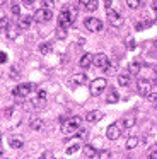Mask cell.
I'll return each mask as SVG.
<instances>
[{
    "label": "cell",
    "instance_id": "obj_1",
    "mask_svg": "<svg viewBox=\"0 0 157 159\" xmlns=\"http://www.w3.org/2000/svg\"><path fill=\"white\" fill-rule=\"evenodd\" d=\"M75 19V11L74 9H68L65 7L63 11L60 12L58 16V26H63V28H68V24H72Z\"/></svg>",
    "mask_w": 157,
    "mask_h": 159
},
{
    "label": "cell",
    "instance_id": "obj_2",
    "mask_svg": "<svg viewBox=\"0 0 157 159\" xmlns=\"http://www.w3.org/2000/svg\"><path fill=\"white\" fill-rule=\"evenodd\" d=\"M78 128H80V118H78V116L68 118V120L65 121L63 125H61V132H63L65 135L74 134V132H77V130H78Z\"/></svg>",
    "mask_w": 157,
    "mask_h": 159
},
{
    "label": "cell",
    "instance_id": "obj_3",
    "mask_svg": "<svg viewBox=\"0 0 157 159\" xmlns=\"http://www.w3.org/2000/svg\"><path fill=\"white\" fill-rule=\"evenodd\" d=\"M106 86H108L106 79H102V77H99V79H94L91 84H89V93H91L92 96H99V94H101L102 91L106 89Z\"/></svg>",
    "mask_w": 157,
    "mask_h": 159
},
{
    "label": "cell",
    "instance_id": "obj_4",
    "mask_svg": "<svg viewBox=\"0 0 157 159\" xmlns=\"http://www.w3.org/2000/svg\"><path fill=\"white\" fill-rule=\"evenodd\" d=\"M106 16H108V21H109V24H111L113 28L123 26V17H121V14H119V11H116V9H108Z\"/></svg>",
    "mask_w": 157,
    "mask_h": 159
},
{
    "label": "cell",
    "instance_id": "obj_5",
    "mask_svg": "<svg viewBox=\"0 0 157 159\" xmlns=\"http://www.w3.org/2000/svg\"><path fill=\"white\" fill-rule=\"evenodd\" d=\"M84 26H85L87 31L97 33V31H101V29H102V21H101V19H97V17H87V19H85V22H84Z\"/></svg>",
    "mask_w": 157,
    "mask_h": 159
},
{
    "label": "cell",
    "instance_id": "obj_6",
    "mask_svg": "<svg viewBox=\"0 0 157 159\" xmlns=\"http://www.w3.org/2000/svg\"><path fill=\"white\" fill-rule=\"evenodd\" d=\"M51 17H53V12L48 11V9H38V11L34 12V21L36 22H46V21H50Z\"/></svg>",
    "mask_w": 157,
    "mask_h": 159
},
{
    "label": "cell",
    "instance_id": "obj_7",
    "mask_svg": "<svg viewBox=\"0 0 157 159\" xmlns=\"http://www.w3.org/2000/svg\"><path fill=\"white\" fill-rule=\"evenodd\" d=\"M137 89H138V93L142 94V96H147V94L152 91V82L147 79H138L137 80Z\"/></svg>",
    "mask_w": 157,
    "mask_h": 159
},
{
    "label": "cell",
    "instance_id": "obj_8",
    "mask_svg": "<svg viewBox=\"0 0 157 159\" xmlns=\"http://www.w3.org/2000/svg\"><path fill=\"white\" fill-rule=\"evenodd\" d=\"M119 135H121V132H119V127L116 123L109 125V127L106 128V137H108L109 140H118Z\"/></svg>",
    "mask_w": 157,
    "mask_h": 159
},
{
    "label": "cell",
    "instance_id": "obj_9",
    "mask_svg": "<svg viewBox=\"0 0 157 159\" xmlns=\"http://www.w3.org/2000/svg\"><path fill=\"white\" fill-rule=\"evenodd\" d=\"M33 87H34L33 84H20V86H17L12 93H14V96L24 98V96H27V94L31 93V89H33Z\"/></svg>",
    "mask_w": 157,
    "mask_h": 159
},
{
    "label": "cell",
    "instance_id": "obj_10",
    "mask_svg": "<svg viewBox=\"0 0 157 159\" xmlns=\"http://www.w3.org/2000/svg\"><path fill=\"white\" fill-rule=\"evenodd\" d=\"M108 63H109L108 57H106L104 53H97V55L94 57V63H92V65H96L97 69H106Z\"/></svg>",
    "mask_w": 157,
    "mask_h": 159
},
{
    "label": "cell",
    "instance_id": "obj_11",
    "mask_svg": "<svg viewBox=\"0 0 157 159\" xmlns=\"http://www.w3.org/2000/svg\"><path fill=\"white\" fill-rule=\"evenodd\" d=\"M92 63H94V55H92V53H85V55H82L80 60H78V65H80L82 69H89Z\"/></svg>",
    "mask_w": 157,
    "mask_h": 159
},
{
    "label": "cell",
    "instance_id": "obj_12",
    "mask_svg": "<svg viewBox=\"0 0 157 159\" xmlns=\"http://www.w3.org/2000/svg\"><path fill=\"white\" fill-rule=\"evenodd\" d=\"M70 84L72 86H84V84H87V75L85 74H75V75H72Z\"/></svg>",
    "mask_w": 157,
    "mask_h": 159
},
{
    "label": "cell",
    "instance_id": "obj_13",
    "mask_svg": "<svg viewBox=\"0 0 157 159\" xmlns=\"http://www.w3.org/2000/svg\"><path fill=\"white\" fill-rule=\"evenodd\" d=\"M101 118H102V113L99 110H92L85 115V120H87L89 123H96V121H99Z\"/></svg>",
    "mask_w": 157,
    "mask_h": 159
},
{
    "label": "cell",
    "instance_id": "obj_14",
    "mask_svg": "<svg viewBox=\"0 0 157 159\" xmlns=\"http://www.w3.org/2000/svg\"><path fill=\"white\" fill-rule=\"evenodd\" d=\"M31 24H33V17H31V16H20L19 22H17V26H19L20 29H29Z\"/></svg>",
    "mask_w": 157,
    "mask_h": 159
},
{
    "label": "cell",
    "instance_id": "obj_15",
    "mask_svg": "<svg viewBox=\"0 0 157 159\" xmlns=\"http://www.w3.org/2000/svg\"><path fill=\"white\" fill-rule=\"evenodd\" d=\"M118 99H119V96H118V93H116V89L114 87H109L108 94H106V101H108L109 104H114V103H118Z\"/></svg>",
    "mask_w": 157,
    "mask_h": 159
},
{
    "label": "cell",
    "instance_id": "obj_16",
    "mask_svg": "<svg viewBox=\"0 0 157 159\" xmlns=\"http://www.w3.org/2000/svg\"><path fill=\"white\" fill-rule=\"evenodd\" d=\"M82 152H84V156L87 159H94L96 157V149L92 147V145H84V149H82Z\"/></svg>",
    "mask_w": 157,
    "mask_h": 159
},
{
    "label": "cell",
    "instance_id": "obj_17",
    "mask_svg": "<svg viewBox=\"0 0 157 159\" xmlns=\"http://www.w3.org/2000/svg\"><path fill=\"white\" fill-rule=\"evenodd\" d=\"M22 145H24V139L22 137H10V147L20 149Z\"/></svg>",
    "mask_w": 157,
    "mask_h": 159
},
{
    "label": "cell",
    "instance_id": "obj_18",
    "mask_svg": "<svg viewBox=\"0 0 157 159\" xmlns=\"http://www.w3.org/2000/svg\"><path fill=\"white\" fill-rule=\"evenodd\" d=\"M29 127L33 128V130H39V128L43 127V120H41V118H33V120L29 121Z\"/></svg>",
    "mask_w": 157,
    "mask_h": 159
},
{
    "label": "cell",
    "instance_id": "obj_19",
    "mask_svg": "<svg viewBox=\"0 0 157 159\" xmlns=\"http://www.w3.org/2000/svg\"><path fill=\"white\" fill-rule=\"evenodd\" d=\"M140 67H142V65H140L138 62H132V63H130V67H128V72L132 74V75H137V74L140 72Z\"/></svg>",
    "mask_w": 157,
    "mask_h": 159
},
{
    "label": "cell",
    "instance_id": "obj_20",
    "mask_svg": "<svg viewBox=\"0 0 157 159\" xmlns=\"http://www.w3.org/2000/svg\"><path fill=\"white\" fill-rule=\"evenodd\" d=\"M135 123H137V120H135L133 116H126V118H123V127H125V128H132Z\"/></svg>",
    "mask_w": 157,
    "mask_h": 159
},
{
    "label": "cell",
    "instance_id": "obj_21",
    "mask_svg": "<svg viewBox=\"0 0 157 159\" xmlns=\"http://www.w3.org/2000/svg\"><path fill=\"white\" fill-rule=\"evenodd\" d=\"M138 144H140V140L137 137H130L128 140H126V149H135Z\"/></svg>",
    "mask_w": 157,
    "mask_h": 159
},
{
    "label": "cell",
    "instance_id": "obj_22",
    "mask_svg": "<svg viewBox=\"0 0 157 159\" xmlns=\"http://www.w3.org/2000/svg\"><path fill=\"white\" fill-rule=\"evenodd\" d=\"M118 82L121 84V86H128V84H130V75H128V74H119V75H118Z\"/></svg>",
    "mask_w": 157,
    "mask_h": 159
},
{
    "label": "cell",
    "instance_id": "obj_23",
    "mask_svg": "<svg viewBox=\"0 0 157 159\" xmlns=\"http://www.w3.org/2000/svg\"><path fill=\"white\" fill-rule=\"evenodd\" d=\"M97 0H89V4H87V7H85V11L87 12H96L97 11Z\"/></svg>",
    "mask_w": 157,
    "mask_h": 159
},
{
    "label": "cell",
    "instance_id": "obj_24",
    "mask_svg": "<svg viewBox=\"0 0 157 159\" xmlns=\"http://www.w3.org/2000/svg\"><path fill=\"white\" fill-rule=\"evenodd\" d=\"M152 26V21H142V22H138V24H135V29L137 31H142V29H147V28H150Z\"/></svg>",
    "mask_w": 157,
    "mask_h": 159
},
{
    "label": "cell",
    "instance_id": "obj_25",
    "mask_svg": "<svg viewBox=\"0 0 157 159\" xmlns=\"http://www.w3.org/2000/svg\"><path fill=\"white\" fill-rule=\"evenodd\" d=\"M39 52L43 53V55H48V53L51 52V43H43V45H39Z\"/></svg>",
    "mask_w": 157,
    "mask_h": 159
},
{
    "label": "cell",
    "instance_id": "obj_26",
    "mask_svg": "<svg viewBox=\"0 0 157 159\" xmlns=\"http://www.w3.org/2000/svg\"><path fill=\"white\" fill-rule=\"evenodd\" d=\"M97 157L99 159H111V152H109L108 149H102V151L97 152Z\"/></svg>",
    "mask_w": 157,
    "mask_h": 159
},
{
    "label": "cell",
    "instance_id": "obj_27",
    "mask_svg": "<svg viewBox=\"0 0 157 159\" xmlns=\"http://www.w3.org/2000/svg\"><path fill=\"white\" fill-rule=\"evenodd\" d=\"M41 5H43V9L51 11V9L55 7V0H41Z\"/></svg>",
    "mask_w": 157,
    "mask_h": 159
},
{
    "label": "cell",
    "instance_id": "obj_28",
    "mask_svg": "<svg viewBox=\"0 0 157 159\" xmlns=\"http://www.w3.org/2000/svg\"><path fill=\"white\" fill-rule=\"evenodd\" d=\"M9 19L7 17H0V31H7L9 29Z\"/></svg>",
    "mask_w": 157,
    "mask_h": 159
},
{
    "label": "cell",
    "instance_id": "obj_29",
    "mask_svg": "<svg viewBox=\"0 0 157 159\" xmlns=\"http://www.w3.org/2000/svg\"><path fill=\"white\" fill-rule=\"evenodd\" d=\"M56 33H58V38H60V39H65V36H67V28H63V26H58V28H56Z\"/></svg>",
    "mask_w": 157,
    "mask_h": 159
},
{
    "label": "cell",
    "instance_id": "obj_30",
    "mask_svg": "<svg viewBox=\"0 0 157 159\" xmlns=\"http://www.w3.org/2000/svg\"><path fill=\"white\" fill-rule=\"evenodd\" d=\"M126 5L130 9H138L140 7V0H126Z\"/></svg>",
    "mask_w": 157,
    "mask_h": 159
},
{
    "label": "cell",
    "instance_id": "obj_31",
    "mask_svg": "<svg viewBox=\"0 0 157 159\" xmlns=\"http://www.w3.org/2000/svg\"><path fill=\"white\" fill-rule=\"evenodd\" d=\"M16 36H17V31L12 28V26H9V29H7V38H9V39H14Z\"/></svg>",
    "mask_w": 157,
    "mask_h": 159
},
{
    "label": "cell",
    "instance_id": "obj_32",
    "mask_svg": "<svg viewBox=\"0 0 157 159\" xmlns=\"http://www.w3.org/2000/svg\"><path fill=\"white\" fill-rule=\"evenodd\" d=\"M78 149H80V145L74 144V145H70V147H67V151H65V152H67V154L70 156V154H75V152H77Z\"/></svg>",
    "mask_w": 157,
    "mask_h": 159
},
{
    "label": "cell",
    "instance_id": "obj_33",
    "mask_svg": "<svg viewBox=\"0 0 157 159\" xmlns=\"http://www.w3.org/2000/svg\"><path fill=\"white\" fill-rule=\"evenodd\" d=\"M10 11H12V14H14V16H19V14H20V7H19V5H16V4H12Z\"/></svg>",
    "mask_w": 157,
    "mask_h": 159
},
{
    "label": "cell",
    "instance_id": "obj_34",
    "mask_svg": "<svg viewBox=\"0 0 157 159\" xmlns=\"http://www.w3.org/2000/svg\"><path fill=\"white\" fill-rule=\"evenodd\" d=\"M77 132H78L77 135H78L80 139H87V130H84V128H78Z\"/></svg>",
    "mask_w": 157,
    "mask_h": 159
},
{
    "label": "cell",
    "instance_id": "obj_35",
    "mask_svg": "<svg viewBox=\"0 0 157 159\" xmlns=\"http://www.w3.org/2000/svg\"><path fill=\"white\" fill-rule=\"evenodd\" d=\"M147 99H149V101H154V103H155V101H157V94L155 93H149V94H147Z\"/></svg>",
    "mask_w": 157,
    "mask_h": 159
},
{
    "label": "cell",
    "instance_id": "obj_36",
    "mask_svg": "<svg viewBox=\"0 0 157 159\" xmlns=\"http://www.w3.org/2000/svg\"><path fill=\"white\" fill-rule=\"evenodd\" d=\"M89 4V0H78V7L82 9V11H85V7H87Z\"/></svg>",
    "mask_w": 157,
    "mask_h": 159
},
{
    "label": "cell",
    "instance_id": "obj_37",
    "mask_svg": "<svg viewBox=\"0 0 157 159\" xmlns=\"http://www.w3.org/2000/svg\"><path fill=\"white\" fill-rule=\"evenodd\" d=\"M126 45H128L130 50H135V41H133V38H128V39H126Z\"/></svg>",
    "mask_w": 157,
    "mask_h": 159
},
{
    "label": "cell",
    "instance_id": "obj_38",
    "mask_svg": "<svg viewBox=\"0 0 157 159\" xmlns=\"http://www.w3.org/2000/svg\"><path fill=\"white\" fill-rule=\"evenodd\" d=\"M106 74H114V70H116V67L114 65H108V67H106Z\"/></svg>",
    "mask_w": 157,
    "mask_h": 159
},
{
    "label": "cell",
    "instance_id": "obj_39",
    "mask_svg": "<svg viewBox=\"0 0 157 159\" xmlns=\"http://www.w3.org/2000/svg\"><path fill=\"white\" fill-rule=\"evenodd\" d=\"M39 159H55V157H53V154H51V152H44Z\"/></svg>",
    "mask_w": 157,
    "mask_h": 159
},
{
    "label": "cell",
    "instance_id": "obj_40",
    "mask_svg": "<svg viewBox=\"0 0 157 159\" xmlns=\"http://www.w3.org/2000/svg\"><path fill=\"white\" fill-rule=\"evenodd\" d=\"M7 62V55L3 52H0V63H5Z\"/></svg>",
    "mask_w": 157,
    "mask_h": 159
},
{
    "label": "cell",
    "instance_id": "obj_41",
    "mask_svg": "<svg viewBox=\"0 0 157 159\" xmlns=\"http://www.w3.org/2000/svg\"><path fill=\"white\" fill-rule=\"evenodd\" d=\"M150 159H157V149H155V151L150 152Z\"/></svg>",
    "mask_w": 157,
    "mask_h": 159
},
{
    "label": "cell",
    "instance_id": "obj_42",
    "mask_svg": "<svg viewBox=\"0 0 157 159\" xmlns=\"http://www.w3.org/2000/svg\"><path fill=\"white\" fill-rule=\"evenodd\" d=\"M111 2H113V0H104V4H106V7H108V9H111Z\"/></svg>",
    "mask_w": 157,
    "mask_h": 159
},
{
    "label": "cell",
    "instance_id": "obj_43",
    "mask_svg": "<svg viewBox=\"0 0 157 159\" xmlns=\"http://www.w3.org/2000/svg\"><path fill=\"white\" fill-rule=\"evenodd\" d=\"M22 2H24L26 5H31V4H34V0H22Z\"/></svg>",
    "mask_w": 157,
    "mask_h": 159
},
{
    "label": "cell",
    "instance_id": "obj_44",
    "mask_svg": "<svg viewBox=\"0 0 157 159\" xmlns=\"http://www.w3.org/2000/svg\"><path fill=\"white\" fill-rule=\"evenodd\" d=\"M152 9H154V12H157V2H154V4H152Z\"/></svg>",
    "mask_w": 157,
    "mask_h": 159
},
{
    "label": "cell",
    "instance_id": "obj_45",
    "mask_svg": "<svg viewBox=\"0 0 157 159\" xmlns=\"http://www.w3.org/2000/svg\"><path fill=\"white\" fill-rule=\"evenodd\" d=\"M152 86H155V87H157V79H154V80H152Z\"/></svg>",
    "mask_w": 157,
    "mask_h": 159
},
{
    "label": "cell",
    "instance_id": "obj_46",
    "mask_svg": "<svg viewBox=\"0 0 157 159\" xmlns=\"http://www.w3.org/2000/svg\"><path fill=\"white\" fill-rule=\"evenodd\" d=\"M154 74H155V77H157V65L154 67Z\"/></svg>",
    "mask_w": 157,
    "mask_h": 159
},
{
    "label": "cell",
    "instance_id": "obj_47",
    "mask_svg": "<svg viewBox=\"0 0 157 159\" xmlns=\"http://www.w3.org/2000/svg\"><path fill=\"white\" fill-rule=\"evenodd\" d=\"M2 154H3V152H2V147H0V157H2Z\"/></svg>",
    "mask_w": 157,
    "mask_h": 159
},
{
    "label": "cell",
    "instance_id": "obj_48",
    "mask_svg": "<svg viewBox=\"0 0 157 159\" xmlns=\"http://www.w3.org/2000/svg\"><path fill=\"white\" fill-rule=\"evenodd\" d=\"M154 45H155V48H157V39H155V43H154Z\"/></svg>",
    "mask_w": 157,
    "mask_h": 159
},
{
    "label": "cell",
    "instance_id": "obj_49",
    "mask_svg": "<svg viewBox=\"0 0 157 159\" xmlns=\"http://www.w3.org/2000/svg\"><path fill=\"white\" fill-rule=\"evenodd\" d=\"M3 2H5V0H0V4H3Z\"/></svg>",
    "mask_w": 157,
    "mask_h": 159
},
{
    "label": "cell",
    "instance_id": "obj_50",
    "mask_svg": "<svg viewBox=\"0 0 157 159\" xmlns=\"http://www.w3.org/2000/svg\"><path fill=\"white\" fill-rule=\"evenodd\" d=\"M0 145H2V137H0Z\"/></svg>",
    "mask_w": 157,
    "mask_h": 159
},
{
    "label": "cell",
    "instance_id": "obj_51",
    "mask_svg": "<svg viewBox=\"0 0 157 159\" xmlns=\"http://www.w3.org/2000/svg\"><path fill=\"white\" fill-rule=\"evenodd\" d=\"M155 108H157V101H155Z\"/></svg>",
    "mask_w": 157,
    "mask_h": 159
},
{
    "label": "cell",
    "instance_id": "obj_52",
    "mask_svg": "<svg viewBox=\"0 0 157 159\" xmlns=\"http://www.w3.org/2000/svg\"><path fill=\"white\" fill-rule=\"evenodd\" d=\"M155 24H157V19H155Z\"/></svg>",
    "mask_w": 157,
    "mask_h": 159
},
{
    "label": "cell",
    "instance_id": "obj_53",
    "mask_svg": "<svg viewBox=\"0 0 157 159\" xmlns=\"http://www.w3.org/2000/svg\"><path fill=\"white\" fill-rule=\"evenodd\" d=\"M55 159H56V157H55Z\"/></svg>",
    "mask_w": 157,
    "mask_h": 159
}]
</instances>
